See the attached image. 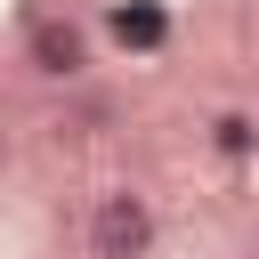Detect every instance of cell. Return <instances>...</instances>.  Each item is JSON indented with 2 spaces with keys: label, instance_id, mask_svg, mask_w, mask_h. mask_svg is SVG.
I'll return each mask as SVG.
<instances>
[{
  "label": "cell",
  "instance_id": "277c9868",
  "mask_svg": "<svg viewBox=\"0 0 259 259\" xmlns=\"http://www.w3.org/2000/svg\"><path fill=\"white\" fill-rule=\"evenodd\" d=\"M210 154L219 162H259V113H243V105L210 113Z\"/></svg>",
  "mask_w": 259,
  "mask_h": 259
},
{
  "label": "cell",
  "instance_id": "6da1fadb",
  "mask_svg": "<svg viewBox=\"0 0 259 259\" xmlns=\"http://www.w3.org/2000/svg\"><path fill=\"white\" fill-rule=\"evenodd\" d=\"M16 57H24V73H32V81H49V89H81V81H89V65H97V32H89L81 16L49 8V16H24Z\"/></svg>",
  "mask_w": 259,
  "mask_h": 259
},
{
  "label": "cell",
  "instance_id": "3957f363",
  "mask_svg": "<svg viewBox=\"0 0 259 259\" xmlns=\"http://www.w3.org/2000/svg\"><path fill=\"white\" fill-rule=\"evenodd\" d=\"M105 32H113V49H130V57H154V49L170 40V8H162V0H121Z\"/></svg>",
  "mask_w": 259,
  "mask_h": 259
},
{
  "label": "cell",
  "instance_id": "7a4b0ae2",
  "mask_svg": "<svg viewBox=\"0 0 259 259\" xmlns=\"http://www.w3.org/2000/svg\"><path fill=\"white\" fill-rule=\"evenodd\" d=\"M162 243V210L146 186H105L89 202V259H154Z\"/></svg>",
  "mask_w": 259,
  "mask_h": 259
}]
</instances>
